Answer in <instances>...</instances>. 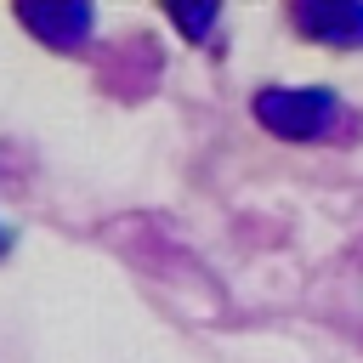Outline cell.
I'll list each match as a JSON object with an SVG mask.
<instances>
[{"instance_id": "277c9868", "label": "cell", "mask_w": 363, "mask_h": 363, "mask_svg": "<svg viewBox=\"0 0 363 363\" xmlns=\"http://www.w3.org/2000/svg\"><path fill=\"white\" fill-rule=\"evenodd\" d=\"M221 11L216 6H170V23L182 28V34H193V40H204L210 34V23H216Z\"/></svg>"}, {"instance_id": "5b68a950", "label": "cell", "mask_w": 363, "mask_h": 363, "mask_svg": "<svg viewBox=\"0 0 363 363\" xmlns=\"http://www.w3.org/2000/svg\"><path fill=\"white\" fill-rule=\"evenodd\" d=\"M6 250H11V227L0 221V255H6Z\"/></svg>"}, {"instance_id": "3957f363", "label": "cell", "mask_w": 363, "mask_h": 363, "mask_svg": "<svg viewBox=\"0 0 363 363\" xmlns=\"http://www.w3.org/2000/svg\"><path fill=\"white\" fill-rule=\"evenodd\" d=\"M17 23H23L34 40L57 45V51H74V45L96 28V11H91V6H17Z\"/></svg>"}, {"instance_id": "6da1fadb", "label": "cell", "mask_w": 363, "mask_h": 363, "mask_svg": "<svg viewBox=\"0 0 363 363\" xmlns=\"http://www.w3.org/2000/svg\"><path fill=\"white\" fill-rule=\"evenodd\" d=\"M255 119L284 142H318V136H335L346 108L329 85H267L255 96Z\"/></svg>"}, {"instance_id": "7a4b0ae2", "label": "cell", "mask_w": 363, "mask_h": 363, "mask_svg": "<svg viewBox=\"0 0 363 363\" xmlns=\"http://www.w3.org/2000/svg\"><path fill=\"white\" fill-rule=\"evenodd\" d=\"M289 23L306 40L335 45V51L363 45V0H295L289 6Z\"/></svg>"}]
</instances>
